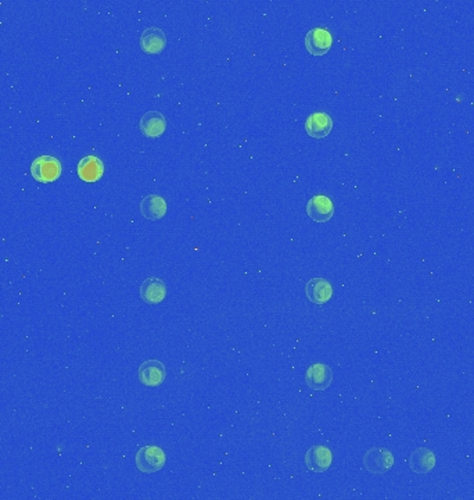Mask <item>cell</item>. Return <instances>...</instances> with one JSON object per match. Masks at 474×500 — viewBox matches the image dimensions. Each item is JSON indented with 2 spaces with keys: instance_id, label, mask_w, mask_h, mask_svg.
<instances>
[{
  "instance_id": "13",
  "label": "cell",
  "mask_w": 474,
  "mask_h": 500,
  "mask_svg": "<svg viewBox=\"0 0 474 500\" xmlns=\"http://www.w3.org/2000/svg\"><path fill=\"white\" fill-rule=\"evenodd\" d=\"M333 129V120L327 113H312L305 121V131L313 139H325Z\"/></svg>"
},
{
  "instance_id": "16",
  "label": "cell",
  "mask_w": 474,
  "mask_h": 500,
  "mask_svg": "<svg viewBox=\"0 0 474 500\" xmlns=\"http://www.w3.org/2000/svg\"><path fill=\"white\" fill-rule=\"evenodd\" d=\"M435 454L426 447H419L409 456V468L415 474H428L435 467Z\"/></svg>"
},
{
  "instance_id": "5",
  "label": "cell",
  "mask_w": 474,
  "mask_h": 500,
  "mask_svg": "<svg viewBox=\"0 0 474 500\" xmlns=\"http://www.w3.org/2000/svg\"><path fill=\"white\" fill-rule=\"evenodd\" d=\"M306 214L315 223H327L334 214V204L326 195H315L306 203Z\"/></svg>"
},
{
  "instance_id": "14",
  "label": "cell",
  "mask_w": 474,
  "mask_h": 500,
  "mask_svg": "<svg viewBox=\"0 0 474 500\" xmlns=\"http://www.w3.org/2000/svg\"><path fill=\"white\" fill-rule=\"evenodd\" d=\"M140 213L149 221H158L167 214V202L160 195H147L140 202Z\"/></svg>"
},
{
  "instance_id": "6",
  "label": "cell",
  "mask_w": 474,
  "mask_h": 500,
  "mask_svg": "<svg viewBox=\"0 0 474 500\" xmlns=\"http://www.w3.org/2000/svg\"><path fill=\"white\" fill-rule=\"evenodd\" d=\"M333 461L332 450L327 446L316 445L305 453V464L312 473H325L330 468Z\"/></svg>"
},
{
  "instance_id": "4",
  "label": "cell",
  "mask_w": 474,
  "mask_h": 500,
  "mask_svg": "<svg viewBox=\"0 0 474 500\" xmlns=\"http://www.w3.org/2000/svg\"><path fill=\"white\" fill-rule=\"evenodd\" d=\"M304 44L312 56H325L333 45V38L326 28H312L305 35Z\"/></svg>"
},
{
  "instance_id": "1",
  "label": "cell",
  "mask_w": 474,
  "mask_h": 500,
  "mask_svg": "<svg viewBox=\"0 0 474 500\" xmlns=\"http://www.w3.org/2000/svg\"><path fill=\"white\" fill-rule=\"evenodd\" d=\"M135 463L140 473L154 474V473H158L165 466L167 456H165V452L160 446L149 445V446L140 447L136 452Z\"/></svg>"
},
{
  "instance_id": "9",
  "label": "cell",
  "mask_w": 474,
  "mask_h": 500,
  "mask_svg": "<svg viewBox=\"0 0 474 500\" xmlns=\"http://www.w3.org/2000/svg\"><path fill=\"white\" fill-rule=\"evenodd\" d=\"M167 46V35L158 27H149L140 35V48L144 53L158 55Z\"/></svg>"
},
{
  "instance_id": "8",
  "label": "cell",
  "mask_w": 474,
  "mask_h": 500,
  "mask_svg": "<svg viewBox=\"0 0 474 500\" xmlns=\"http://www.w3.org/2000/svg\"><path fill=\"white\" fill-rule=\"evenodd\" d=\"M305 381L312 390H326L333 382V370L323 363L311 364L305 373Z\"/></svg>"
},
{
  "instance_id": "11",
  "label": "cell",
  "mask_w": 474,
  "mask_h": 500,
  "mask_svg": "<svg viewBox=\"0 0 474 500\" xmlns=\"http://www.w3.org/2000/svg\"><path fill=\"white\" fill-rule=\"evenodd\" d=\"M76 171H78V177L83 183L93 184V183H97L103 177L104 163L99 157L90 154V156H86L79 160Z\"/></svg>"
},
{
  "instance_id": "7",
  "label": "cell",
  "mask_w": 474,
  "mask_h": 500,
  "mask_svg": "<svg viewBox=\"0 0 474 500\" xmlns=\"http://www.w3.org/2000/svg\"><path fill=\"white\" fill-rule=\"evenodd\" d=\"M137 375L144 386L157 388L165 381L167 370L164 363L160 360H146L140 364Z\"/></svg>"
},
{
  "instance_id": "10",
  "label": "cell",
  "mask_w": 474,
  "mask_h": 500,
  "mask_svg": "<svg viewBox=\"0 0 474 500\" xmlns=\"http://www.w3.org/2000/svg\"><path fill=\"white\" fill-rule=\"evenodd\" d=\"M167 296V285L161 278L149 277L142 282L140 298L147 305H160Z\"/></svg>"
},
{
  "instance_id": "15",
  "label": "cell",
  "mask_w": 474,
  "mask_h": 500,
  "mask_svg": "<svg viewBox=\"0 0 474 500\" xmlns=\"http://www.w3.org/2000/svg\"><path fill=\"white\" fill-rule=\"evenodd\" d=\"M139 126L146 138H160L167 129V120L160 112H147L142 116Z\"/></svg>"
},
{
  "instance_id": "12",
  "label": "cell",
  "mask_w": 474,
  "mask_h": 500,
  "mask_svg": "<svg viewBox=\"0 0 474 500\" xmlns=\"http://www.w3.org/2000/svg\"><path fill=\"white\" fill-rule=\"evenodd\" d=\"M305 294L309 302L315 305H325L332 299L333 287L325 278H312L305 285Z\"/></svg>"
},
{
  "instance_id": "2",
  "label": "cell",
  "mask_w": 474,
  "mask_h": 500,
  "mask_svg": "<svg viewBox=\"0 0 474 500\" xmlns=\"http://www.w3.org/2000/svg\"><path fill=\"white\" fill-rule=\"evenodd\" d=\"M394 466V454L387 447H372L363 454V467L370 474H386Z\"/></svg>"
},
{
  "instance_id": "3",
  "label": "cell",
  "mask_w": 474,
  "mask_h": 500,
  "mask_svg": "<svg viewBox=\"0 0 474 500\" xmlns=\"http://www.w3.org/2000/svg\"><path fill=\"white\" fill-rule=\"evenodd\" d=\"M62 167L53 156H39L31 164V174L41 184H50L59 180Z\"/></svg>"
}]
</instances>
